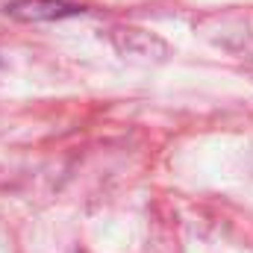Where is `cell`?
I'll use <instances>...</instances> for the list:
<instances>
[{"instance_id":"obj_1","label":"cell","mask_w":253,"mask_h":253,"mask_svg":"<svg viewBox=\"0 0 253 253\" xmlns=\"http://www.w3.org/2000/svg\"><path fill=\"white\" fill-rule=\"evenodd\" d=\"M6 12L18 21H56L65 15H77L80 9L62 0H15L6 6Z\"/></svg>"}]
</instances>
